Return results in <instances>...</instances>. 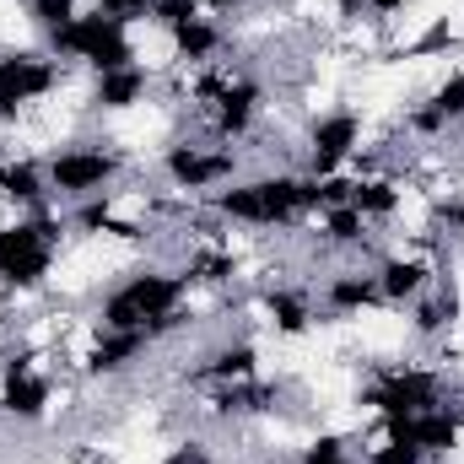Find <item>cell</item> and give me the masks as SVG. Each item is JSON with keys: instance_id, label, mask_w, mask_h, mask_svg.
Returning a JSON list of instances; mask_svg holds the SVG:
<instances>
[{"instance_id": "obj_4", "label": "cell", "mask_w": 464, "mask_h": 464, "mask_svg": "<svg viewBox=\"0 0 464 464\" xmlns=\"http://www.w3.org/2000/svg\"><path fill=\"white\" fill-rule=\"evenodd\" d=\"M60 222L49 211H27L16 222H0V286L5 292H38L54 270Z\"/></svg>"}, {"instance_id": "obj_31", "label": "cell", "mask_w": 464, "mask_h": 464, "mask_svg": "<svg viewBox=\"0 0 464 464\" xmlns=\"http://www.w3.org/2000/svg\"><path fill=\"white\" fill-rule=\"evenodd\" d=\"M367 464H427V454H421L416 443H394V438H383L378 449H367Z\"/></svg>"}, {"instance_id": "obj_30", "label": "cell", "mask_w": 464, "mask_h": 464, "mask_svg": "<svg viewBox=\"0 0 464 464\" xmlns=\"http://www.w3.org/2000/svg\"><path fill=\"white\" fill-rule=\"evenodd\" d=\"M297 464H351V449H346L341 432H319V438L303 449V459Z\"/></svg>"}, {"instance_id": "obj_15", "label": "cell", "mask_w": 464, "mask_h": 464, "mask_svg": "<svg viewBox=\"0 0 464 464\" xmlns=\"http://www.w3.org/2000/svg\"><path fill=\"white\" fill-rule=\"evenodd\" d=\"M195 378L200 383H248V378H259V346L254 341H227V346H217L200 367H195Z\"/></svg>"}, {"instance_id": "obj_35", "label": "cell", "mask_w": 464, "mask_h": 464, "mask_svg": "<svg viewBox=\"0 0 464 464\" xmlns=\"http://www.w3.org/2000/svg\"><path fill=\"white\" fill-rule=\"evenodd\" d=\"M405 5H411V0H362V11H372L378 22H389V16H400Z\"/></svg>"}, {"instance_id": "obj_6", "label": "cell", "mask_w": 464, "mask_h": 464, "mask_svg": "<svg viewBox=\"0 0 464 464\" xmlns=\"http://www.w3.org/2000/svg\"><path fill=\"white\" fill-rule=\"evenodd\" d=\"M362 405L378 416H416L427 405H443V372L432 367H383L367 389Z\"/></svg>"}, {"instance_id": "obj_22", "label": "cell", "mask_w": 464, "mask_h": 464, "mask_svg": "<svg viewBox=\"0 0 464 464\" xmlns=\"http://www.w3.org/2000/svg\"><path fill=\"white\" fill-rule=\"evenodd\" d=\"M454 319H459V292L443 286V292H432V297H427V292L416 297V319H411V330H416L421 341H432V335H443Z\"/></svg>"}, {"instance_id": "obj_9", "label": "cell", "mask_w": 464, "mask_h": 464, "mask_svg": "<svg viewBox=\"0 0 464 464\" xmlns=\"http://www.w3.org/2000/svg\"><path fill=\"white\" fill-rule=\"evenodd\" d=\"M362 151V119L351 109H330L308 124V179H335Z\"/></svg>"}, {"instance_id": "obj_14", "label": "cell", "mask_w": 464, "mask_h": 464, "mask_svg": "<svg viewBox=\"0 0 464 464\" xmlns=\"http://www.w3.org/2000/svg\"><path fill=\"white\" fill-rule=\"evenodd\" d=\"M372 276H378L383 303H416V297L432 286V265H427V259H416V254H389Z\"/></svg>"}, {"instance_id": "obj_10", "label": "cell", "mask_w": 464, "mask_h": 464, "mask_svg": "<svg viewBox=\"0 0 464 464\" xmlns=\"http://www.w3.org/2000/svg\"><path fill=\"white\" fill-rule=\"evenodd\" d=\"M162 173L173 189L184 195H200V189H217L237 173V157L232 151H217V146H195V140H179L162 151Z\"/></svg>"}, {"instance_id": "obj_25", "label": "cell", "mask_w": 464, "mask_h": 464, "mask_svg": "<svg viewBox=\"0 0 464 464\" xmlns=\"http://www.w3.org/2000/svg\"><path fill=\"white\" fill-rule=\"evenodd\" d=\"M232 270H237V259H232L227 248H200V254H189V265L179 276L189 286H217V281H232Z\"/></svg>"}, {"instance_id": "obj_26", "label": "cell", "mask_w": 464, "mask_h": 464, "mask_svg": "<svg viewBox=\"0 0 464 464\" xmlns=\"http://www.w3.org/2000/svg\"><path fill=\"white\" fill-rule=\"evenodd\" d=\"M427 103L449 119V124H464V71H449V76L432 87V98H427Z\"/></svg>"}, {"instance_id": "obj_33", "label": "cell", "mask_w": 464, "mask_h": 464, "mask_svg": "<svg viewBox=\"0 0 464 464\" xmlns=\"http://www.w3.org/2000/svg\"><path fill=\"white\" fill-rule=\"evenodd\" d=\"M411 130H416V135H443V130H449V119L438 114L432 103H421V109H411Z\"/></svg>"}, {"instance_id": "obj_23", "label": "cell", "mask_w": 464, "mask_h": 464, "mask_svg": "<svg viewBox=\"0 0 464 464\" xmlns=\"http://www.w3.org/2000/svg\"><path fill=\"white\" fill-rule=\"evenodd\" d=\"M76 227L98 232V237H140V227L114 211V195H92V200H82V206H76Z\"/></svg>"}, {"instance_id": "obj_38", "label": "cell", "mask_w": 464, "mask_h": 464, "mask_svg": "<svg viewBox=\"0 0 464 464\" xmlns=\"http://www.w3.org/2000/svg\"><path fill=\"white\" fill-rule=\"evenodd\" d=\"M330 5H335L341 16H356V11H362V0H330Z\"/></svg>"}, {"instance_id": "obj_40", "label": "cell", "mask_w": 464, "mask_h": 464, "mask_svg": "<svg viewBox=\"0 0 464 464\" xmlns=\"http://www.w3.org/2000/svg\"><path fill=\"white\" fill-rule=\"evenodd\" d=\"M459 411H464V405H459Z\"/></svg>"}, {"instance_id": "obj_37", "label": "cell", "mask_w": 464, "mask_h": 464, "mask_svg": "<svg viewBox=\"0 0 464 464\" xmlns=\"http://www.w3.org/2000/svg\"><path fill=\"white\" fill-rule=\"evenodd\" d=\"M237 5H243V0H200V11H222V16L237 11Z\"/></svg>"}, {"instance_id": "obj_7", "label": "cell", "mask_w": 464, "mask_h": 464, "mask_svg": "<svg viewBox=\"0 0 464 464\" xmlns=\"http://www.w3.org/2000/svg\"><path fill=\"white\" fill-rule=\"evenodd\" d=\"M54 87H60V60L33 54V49H11V54H0V124H11L27 103L49 98Z\"/></svg>"}, {"instance_id": "obj_1", "label": "cell", "mask_w": 464, "mask_h": 464, "mask_svg": "<svg viewBox=\"0 0 464 464\" xmlns=\"http://www.w3.org/2000/svg\"><path fill=\"white\" fill-rule=\"evenodd\" d=\"M211 211L237 227H292L308 211H324V184L303 179V173H265V179H243L211 195Z\"/></svg>"}, {"instance_id": "obj_12", "label": "cell", "mask_w": 464, "mask_h": 464, "mask_svg": "<svg viewBox=\"0 0 464 464\" xmlns=\"http://www.w3.org/2000/svg\"><path fill=\"white\" fill-rule=\"evenodd\" d=\"M459 438H464V411L449 405V400L411 416V443H416L427 459H449V454L459 449Z\"/></svg>"}, {"instance_id": "obj_13", "label": "cell", "mask_w": 464, "mask_h": 464, "mask_svg": "<svg viewBox=\"0 0 464 464\" xmlns=\"http://www.w3.org/2000/svg\"><path fill=\"white\" fill-rule=\"evenodd\" d=\"M259 103H265V87L232 76L227 87H222V98H217V140H243L254 114H259Z\"/></svg>"}, {"instance_id": "obj_20", "label": "cell", "mask_w": 464, "mask_h": 464, "mask_svg": "<svg viewBox=\"0 0 464 464\" xmlns=\"http://www.w3.org/2000/svg\"><path fill=\"white\" fill-rule=\"evenodd\" d=\"M168 38H173V54H179L184 65H206V60L222 49V27H217V22H206V16H195V22L173 27Z\"/></svg>"}, {"instance_id": "obj_3", "label": "cell", "mask_w": 464, "mask_h": 464, "mask_svg": "<svg viewBox=\"0 0 464 464\" xmlns=\"http://www.w3.org/2000/svg\"><path fill=\"white\" fill-rule=\"evenodd\" d=\"M49 54H54V60H76V65H87L92 76H103V71L135 65V38H130V22H124V16L76 11L60 33H49Z\"/></svg>"}, {"instance_id": "obj_5", "label": "cell", "mask_w": 464, "mask_h": 464, "mask_svg": "<svg viewBox=\"0 0 464 464\" xmlns=\"http://www.w3.org/2000/svg\"><path fill=\"white\" fill-rule=\"evenodd\" d=\"M44 173H49V189L60 200L82 206L92 195H109V184L124 173V157H119L114 146H65V151H54L44 162Z\"/></svg>"}, {"instance_id": "obj_36", "label": "cell", "mask_w": 464, "mask_h": 464, "mask_svg": "<svg viewBox=\"0 0 464 464\" xmlns=\"http://www.w3.org/2000/svg\"><path fill=\"white\" fill-rule=\"evenodd\" d=\"M443 222L464 237V195H459V200H443Z\"/></svg>"}, {"instance_id": "obj_32", "label": "cell", "mask_w": 464, "mask_h": 464, "mask_svg": "<svg viewBox=\"0 0 464 464\" xmlns=\"http://www.w3.org/2000/svg\"><path fill=\"white\" fill-rule=\"evenodd\" d=\"M162 464H217V459H211V449H206L200 438H189V443L168 449V459H162Z\"/></svg>"}, {"instance_id": "obj_18", "label": "cell", "mask_w": 464, "mask_h": 464, "mask_svg": "<svg viewBox=\"0 0 464 464\" xmlns=\"http://www.w3.org/2000/svg\"><path fill=\"white\" fill-rule=\"evenodd\" d=\"M265 319H270V330L286 335V341H297V335L314 330V308H308V297L292 292V286H270V292H265Z\"/></svg>"}, {"instance_id": "obj_24", "label": "cell", "mask_w": 464, "mask_h": 464, "mask_svg": "<svg viewBox=\"0 0 464 464\" xmlns=\"http://www.w3.org/2000/svg\"><path fill=\"white\" fill-rule=\"evenodd\" d=\"M319 232H324L330 248H362V243H367V217H362L356 206H324Z\"/></svg>"}, {"instance_id": "obj_34", "label": "cell", "mask_w": 464, "mask_h": 464, "mask_svg": "<svg viewBox=\"0 0 464 464\" xmlns=\"http://www.w3.org/2000/svg\"><path fill=\"white\" fill-rule=\"evenodd\" d=\"M98 11H109V16H124V22H130V16H146L151 0H98Z\"/></svg>"}, {"instance_id": "obj_17", "label": "cell", "mask_w": 464, "mask_h": 464, "mask_svg": "<svg viewBox=\"0 0 464 464\" xmlns=\"http://www.w3.org/2000/svg\"><path fill=\"white\" fill-rule=\"evenodd\" d=\"M378 303H383V292H378V276L372 270H341L324 286V308L330 314H367Z\"/></svg>"}, {"instance_id": "obj_19", "label": "cell", "mask_w": 464, "mask_h": 464, "mask_svg": "<svg viewBox=\"0 0 464 464\" xmlns=\"http://www.w3.org/2000/svg\"><path fill=\"white\" fill-rule=\"evenodd\" d=\"M49 195H54V189H49L44 162L16 157V162H11V173H5V200H11V206H22V211H44V200H49Z\"/></svg>"}, {"instance_id": "obj_8", "label": "cell", "mask_w": 464, "mask_h": 464, "mask_svg": "<svg viewBox=\"0 0 464 464\" xmlns=\"http://www.w3.org/2000/svg\"><path fill=\"white\" fill-rule=\"evenodd\" d=\"M49 405H54V378L33 367V351H11L0 362V416L33 427L49 416Z\"/></svg>"}, {"instance_id": "obj_16", "label": "cell", "mask_w": 464, "mask_h": 464, "mask_svg": "<svg viewBox=\"0 0 464 464\" xmlns=\"http://www.w3.org/2000/svg\"><path fill=\"white\" fill-rule=\"evenodd\" d=\"M146 92H151V76H146L140 65L103 71V76L92 82V109H103V114H124V109L146 103Z\"/></svg>"}, {"instance_id": "obj_2", "label": "cell", "mask_w": 464, "mask_h": 464, "mask_svg": "<svg viewBox=\"0 0 464 464\" xmlns=\"http://www.w3.org/2000/svg\"><path fill=\"white\" fill-rule=\"evenodd\" d=\"M184 297H189V281L179 270H135L124 276L114 292H103L98 303V324L103 330H146L151 341H162L168 330L189 324L184 314Z\"/></svg>"}, {"instance_id": "obj_28", "label": "cell", "mask_w": 464, "mask_h": 464, "mask_svg": "<svg viewBox=\"0 0 464 464\" xmlns=\"http://www.w3.org/2000/svg\"><path fill=\"white\" fill-rule=\"evenodd\" d=\"M162 33H173V27H184V22H195L200 16V0H151V11H146Z\"/></svg>"}, {"instance_id": "obj_21", "label": "cell", "mask_w": 464, "mask_h": 464, "mask_svg": "<svg viewBox=\"0 0 464 464\" xmlns=\"http://www.w3.org/2000/svg\"><path fill=\"white\" fill-rule=\"evenodd\" d=\"M400 189L389 184V179H351V200L346 206H356L367 222H389V217H400Z\"/></svg>"}, {"instance_id": "obj_39", "label": "cell", "mask_w": 464, "mask_h": 464, "mask_svg": "<svg viewBox=\"0 0 464 464\" xmlns=\"http://www.w3.org/2000/svg\"><path fill=\"white\" fill-rule=\"evenodd\" d=\"M5 173H11V157H0V200H5Z\"/></svg>"}, {"instance_id": "obj_29", "label": "cell", "mask_w": 464, "mask_h": 464, "mask_svg": "<svg viewBox=\"0 0 464 464\" xmlns=\"http://www.w3.org/2000/svg\"><path fill=\"white\" fill-rule=\"evenodd\" d=\"M27 16H33V27L60 33V27L76 16V0H27Z\"/></svg>"}, {"instance_id": "obj_11", "label": "cell", "mask_w": 464, "mask_h": 464, "mask_svg": "<svg viewBox=\"0 0 464 464\" xmlns=\"http://www.w3.org/2000/svg\"><path fill=\"white\" fill-rule=\"evenodd\" d=\"M146 346H151L146 330H98V341L82 351V372H87V378H114L130 362H140Z\"/></svg>"}, {"instance_id": "obj_27", "label": "cell", "mask_w": 464, "mask_h": 464, "mask_svg": "<svg viewBox=\"0 0 464 464\" xmlns=\"http://www.w3.org/2000/svg\"><path fill=\"white\" fill-rule=\"evenodd\" d=\"M454 44H459V38H454L449 16H438V22H432V27H427V33H421V38H416L411 49H405V60H432V54H449Z\"/></svg>"}]
</instances>
